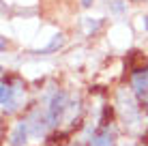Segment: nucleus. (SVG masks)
Segmentation results:
<instances>
[{
	"instance_id": "nucleus-8",
	"label": "nucleus",
	"mask_w": 148,
	"mask_h": 146,
	"mask_svg": "<svg viewBox=\"0 0 148 146\" xmlns=\"http://www.w3.org/2000/svg\"><path fill=\"white\" fill-rule=\"evenodd\" d=\"M82 4H84V7H90V4H92V0H84Z\"/></svg>"
},
{
	"instance_id": "nucleus-5",
	"label": "nucleus",
	"mask_w": 148,
	"mask_h": 146,
	"mask_svg": "<svg viewBox=\"0 0 148 146\" xmlns=\"http://www.w3.org/2000/svg\"><path fill=\"white\" fill-rule=\"evenodd\" d=\"M110 11L114 15L127 13V2H122V0H112V2H110Z\"/></svg>"
},
{
	"instance_id": "nucleus-7",
	"label": "nucleus",
	"mask_w": 148,
	"mask_h": 146,
	"mask_svg": "<svg viewBox=\"0 0 148 146\" xmlns=\"http://www.w3.org/2000/svg\"><path fill=\"white\" fill-rule=\"evenodd\" d=\"M99 28V19H86V32H95V30Z\"/></svg>"
},
{
	"instance_id": "nucleus-4",
	"label": "nucleus",
	"mask_w": 148,
	"mask_h": 146,
	"mask_svg": "<svg viewBox=\"0 0 148 146\" xmlns=\"http://www.w3.org/2000/svg\"><path fill=\"white\" fill-rule=\"evenodd\" d=\"M90 146H116V142H114V135H112L110 129H103L99 135L92 138V144Z\"/></svg>"
},
{
	"instance_id": "nucleus-1",
	"label": "nucleus",
	"mask_w": 148,
	"mask_h": 146,
	"mask_svg": "<svg viewBox=\"0 0 148 146\" xmlns=\"http://www.w3.org/2000/svg\"><path fill=\"white\" fill-rule=\"evenodd\" d=\"M116 108H118V114H120L122 123H125V127L129 129V131L140 133L142 129L146 127L142 110H140V105H137L131 90H127V88L118 90V95H116Z\"/></svg>"
},
{
	"instance_id": "nucleus-6",
	"label": "nucleus",
	"mask_w": 148,
	"mask_h": 146,
	"mask_svg": "<svg viewBox=\"0 0 148 146\" xmlns=\"http://www.w3.org/2000/svg\"><path fill=\"white\" fill-rule=\"evenodd\" d=\"M62 43H64V37H62V34H56V37H54V41H52V43H49V45H47V47H45V49H43V52H54V49H58V47H62Z\"/></svg>"
},
{
	"instance_id": "nucleus-3",
	"label": "nucleus",
	"mask_w": 148,
	"mask_h": 146,
	"mask_svg": "<svg viewBox=\"0 0 148 146\" xmlns=\"http://www.w3.org/2000/svg\"><path fill=\"white\" fill-rule=\"evenodd\" d=\"M28 135H30V127H28V120L24 118V120H19L17 125L13 127V131H11V146H24L28 142Z\"/></svg>"
},
{
	"instance_id": "nucleus-2",
	"label": "nucleus",
	"mask_w": 148,
	"mask_h": 146,
	"mask_svg": "<svg viewBox=\"0 0 148 146\" xmlns=\"http://www.w3.org/2000/svg\"><path fill=\"white\" fill-rule=\"evenodd\" d=\"M24 97H26V93H24L22 84H11V82H7V80L2 82L0 101H2V112H4V114L15 112V110L19 108V103H22Z\"/></svg>"
},
{
	"instance_id": "nucleus-9",
	"label": "nucleus",
	"mask_w": 148,
	"mask_h": 146,
	"mask_svg": "<svg viewBox=\"0 0 148 146\" xmlns=\"http://www.w3.org/2000/svg\"><path fill=\"white\" fill-rule=\"evenodd\" d=\"M144 30H148V15L144 17Z\"/></svg>"
}]
</instances>
